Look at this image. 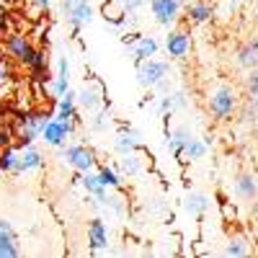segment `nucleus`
I'll return each instance as SVG.
<instances>
[{
	"mask_svg": "<svg viewBox=\"0 0 258 258\" xmlns=\"http://www.w3.org/2000/svg\"><path fill=\"white\" fill-rule=\"evenodd\" d=\"M137 39H140V34H135V31H129V34H124V36H121V44H126V47H132V44H135Z\"/></svg>",
	"mask_w": 258,
	"mask_h": 258,
	"instance_id": "obj_35",
	"label": "nucleus"
},
{
	"mask_svg": "<svg viewBox=\"0 0 258 258\" xmlns=\"http://www.w3.org/2000/svg\"><path fill=\"white\" fill-rule=\"evenodd\" d=\"M101 207H106V209H114L116 214H124V197H119V194H109L106 191V197L101 199Z\"/></svg>",
	"mask_w": 258,
	"mask_h": 258,
	"instance_id": "obj_29",
	"label": "nucleus"
},
{
	"mask_svg": "<svg viewBox=\"0 0 258 258\" xmlns=\"http://www.w3.org/2000/svg\"><path fill=\"white\" fill-rule=\"evenodd\" d=\"M98 176H101V181H103V186H106V188H111V191H121L124 181H121V176L116 173L114 168H109V165H98Z\"/></svg>",
	"mask_w": 258,
	"mask_h": 258,
	"instance_id": "obj_27",
	"label": "nucleus"
},
{
	"mask_svg": "<svg viewBox=\"0 0 258 258\" xmlns=\"http://www.w3.org/2000/svg\"><path fill=\"white\" fill-rule=\"evenodd\" d=\"M49 91H52V96H54V98H62L64 93L70 91V78H68V75H59V73H57V78H54V80L49 83Z\"/></svg>",
	"mask_w": 258,
	"mask_h": 258,
	"instance_id": "obj_28",
	"label": "nucleus"
},
{
	"mask_svg": "<svg viewBox=\"0 0 258 258\" xmlns=\"http://www.w3.org/2000/svg\"><path fill=\"white\" fill-rule=\"evenodd\" d=\"M245 88H248V96H250V98H253V96H258V73H253V75L248 78Z\"/></svg>",
	"mask_w": 258,
	"mask_h": 258,
	"instance_id": "obj_34",
	"label": "nucleus"
},
{
	"mask_svg": "<svg viewBox=\"0 0 258 258\" xmlns=\"http://www.w3.org/2000/svg\"><path fill=\"white\" fill-rule=\"evenodd\" d=\"M59 158L64 165H70L78 173H88V170L98 168V158L88 145H68V147H59Z\"/></svg>",
	"mask_w": 258,
	"mask_h": 258,
	"instance_id": "obj_2",
	"label": "nucleus"
},
{
	"mask_svg": "<svg viewBox=\"0 0 258 258\" xmlns=\"http://www.w3.org/2000/svg\"><path fill=\"white\" fill-rule=\"evenodd\" d=\"M165 135H168V150L173 153V158H178V160H181L183 147L194 140L191 129H188V126H176V129H170V132H165Z\"/></svg>",
	"mask_w": 258,
	"mask_h": 258,
	"instance_id": "obj_18",
	"label": "nucleus"
},
{
	"mask_svg": "<svg viewBox=\"0 0 258 258\" xmlns=\"http://www.w3.org/2000/svg\"><path fill=\"white\" fill-rule=\"evenodd\" d=\"M41 165H44V155H41L34 145L18 147V165H16V173H31V170H39Z\"/></svg>",
	"mask_w": 258,
	"mask_h": 258,
	"instance_id": "obj_14",
	"label": "nucleus"
},
{
	"mask_svg": "<svg viewBox=\"0 0 258 258\" xmlns=\"http://www.w3.org/2000/svg\"><path fill=\"white\" fill-rule=\"evenodd\" d=\"M75 101H78V106L83 111H101L103 103H106L101 83L98 80H88L80 91H75Z\"/></svg>",
	"mask_w": 258,
	"mask_h": 258,
	"instance_id": "obj_8",
	"label": "nucleus"
},
{
	"mask_svg": "<svg viewBox=\"0 0 258 258\" xmlns=\"http://www.w3.org/2000/svg\"><path fill=\"white\" fill-rule=\"evenodd\" d=\"M57 116L59 119H78V101H75V91H68L62 98H57Z\"/></svg>",
	"mask_w": 258,
	"mask_h": 258,
	"instance_id": "obj_23",
	"label": "nucleus"
},
{
	"mask_svg": "<svg viewBox=\"0 0 258 258\" xmlns=\"http://www.w3.org/2000/svg\"><path fill=\"white\" fill-rule=\"evenodd\" d=\"M235 194H238L240 199H245V202H253L258 197V181H255V176L240 173L238 178H235Z\"/></svg>",
	"mask_w": 258,
	"mask_h": 258,
	"instance_id": "obj_21",
	"label": "nucleus"
},
{
	"mask_svg": "<svg viewBox=\"0 0 258 258\" xmlns=\"http://www.w3.org/2000/svg\"><path fill=\"white\" fill-rule=\"evenodd\" d=\"M62 16L73 26V34H78L85 24L93 21V6L91 0H62Z\"/></svg>",
	"mask_w": 258,
	"mask_h": 258,
	"instance_id": "obj_3",
	"label": "nucleus"
},
{
	"mask_svg": "<svg viewBox=\"0 0 258 258\" xmlns=\"http://www.w3.org/2000/svg\"><path fill=\"white\" fill-rule=\"evenodd\" d=\"M227 3H230V6H238V3H240V0H227Z\"/></svg>",
	"mask_w": 258,
	"mask_h": 258,
	"instance_id": "obj_37",
	"label": "nucleus"
},
{
	"mask_svg": "<svg viewBox=\"0 0 258 258\" xmlns=\"http://www.w3.org/2000/svg\"><path fill=\"white\" fill-rule=\"evenodd\" d=\"M248 253H250V245H248V240L243 238V235H232V238H227L225 250H222V255H232V258H243Z\"/></svg>",
	"mask_w": 258,
	"mask_h": 258,
	"instance_id": "obj_25",
	"label": "nucleus"
},
{
	"mask_svg": "<svg viewBox=\"0 0 258 258\" xmlns=\"http://www.w3.org/2000/svg\"><path fill=\"white\" fill-rule=\"evenodd\" d=\"M212 3H214V0H212Z\"/></svg>",
	"mask_w": 258,
	"mask_h": 258,
	"instance_id": "obj_39",
	"label": "nucleus"
},
{
	"mask_svg": "<svg viewBox=\"0 0 258 258\" xmlns=\"http://www.w3.org/2000/svg\"><path fill=\"white\" fill-rule=\"evenodd\" d=\"M158 49H160V44H158V39H155V36H142V34H140V39L132 44L135 64H137V62H142V59L155 57V54H158Z\"/></svg>",
	"mask_w": 258,
	"mask_h": 258,
	"instance_id": "obj_20",
	"label": "nucleus"
},
{
	"mask_svg": "<svg viewBox=\"0 0 258 258\" xmlns=\"http://www.w3.org/2000/svg\"><path fill=\"white\" fill-rule=\"evenodd\" d=\"M119 168H121V173L124 176H140L142 170H145V163H142V158L137 155V150L135 153H126V155H121V163H119Z\"/></svg>",
	"mask_w": 258,
	"mask_h": 258,
	"instance_id": "obj_24",
	"label": "nucleus"
},
{
	"mask_svg": "<svg viewBox=\"0 0 258 258\" xmlns=\"http://www.w3.org/2000/svg\"><path fill=\"white\" fill-rule=\"evenodd\" d=\"M165 52H168V57H173V59H183L191 52V36H188V31H183V29L168 31V36H165Z\"/></svg>",
	"mask_w": 258,
	"mask_h": 258,
	"instance_id": "obj_11",
	"label": "nucleus"
},
{
	"mask_svg": "<svg viewBox=\"0 0 258 258\" xmlns=\"http://www.w3.org/2000/svg\"><path fill=\"white\" fill-rule=\"evenodd\" d=\"M170 103H173V111L176 109H186V106H188V101H186V93H170Z\"/></svg>",
	"mask_w": 258,
	"mask_h": 258,
	"instance_id": "obj_32",
	"label": "nucleus"
},
{
	"mask_svg": "<svg viewBox=\"0 0 258 258\" xmlns=\"http://www.w3.org/2000/svg\"><path fill=\"white\" fill-rule=\"evenodd\" d=\"M209 207H212V199H209V194H204V191H188L183 197V212L188 214V217H194V220H202L204 214L209 212Z\"/></svg>",
	"mask_w": 258,
	"mask_h": 258,
	"instance_id": "obj_13",
	"label": "nucleus"
},
{
	"mask_svg": "<svg viewBox=\"0 0 258 258\" xmlns=\"http://www.w3.org/2000/svg\"><path fill=\"white\" fill-rule=\"evenodd\" d=\"M21 245L16 238V230L11 227L8 220H0V258H18Z\"/></svg>",
	"mask_w": 258,
	"mask_h": 258,
	"instance_id": "obj_15",
	"label": "nucleus"
},
{
	"mask_svg": "<svg viewBox=\"0 0 258 258\" xmlns=\"http://www.w3.org/2000/svg\"><path fill=\"white\" fill-rule=\"evenodd\" d=\"M111 3H116L121 13H137L145 6V0H111Z\"/></svg>",
	"mask_w": 258,
	"mask_h": 258,
	"instance_id": "obj_30",
	"label": "nucleus"
},
{
	"mask_svg": "<svg viewBox=\"0 0 258 258\" xmlns=\"http://www.w3.org/2000/svg\"><path fill=\"white\" fill-rule=\"evenodd\" d=\"M6 52H8L11 59H16V62H21V64H26V68H29V62H31L36 47H34V41H31L29 36H24V34H11V36L6 39Z\"/></svg>",
	"mask_w": 258,
	"mask_h": 258,
	"instance_id": "obj_9",
	"label": "nucleus"
},
{
	"mask_svg": "<svg viewBox=\"0 0 258 258\" xmlns=\"http://www.w3.org/2000/svg\"><path fill=\"white\" fill-rule=\"evenodd\" d=\"M75 132V121L73 119H47L44 129H41V140H44L49 147H62L64 140H68L70 135Z\"/></svg>",
	"mask_w": 258,
	"mask_h": 258,
	"instance_id": "obj_6",
	"label": "nucleus"
},
{
	"mask_svg": "<svg viewBox=\"0 0 258 258\" xmlns=\"http://www.w3.org/2000/svg\"><path fill=\"white\" fill-rule=\"evenodd\" d=\"M78 181H80V186H83L85 191H88V197H96V199H98V204H101V199L106 197V191H109V188L103 186L101 176H98V168H96V170H88V173H80Z\"/></svg>",
	"mask_w": 258,
	"mask_h": 258,
	"instance_id": "obj_19",
	"label": "nucleus"
},
{
	"mask_svg": "<svg viewBox=\"0 0 258 258\" xmlns=\"http://www.w3.org/2000/svg\"><path fill=\"white\" fill-rule=\"evenodd\" d=\"M235 62H238L240 68H245V70H255L258 68V36L248 39L245 44L238 47V52H235Z\"/></svg>",
	"mask_w": 258,
	"mask_h": 258,
	"instance_id": "obj_17",
	"label": "nucleus"
},
{
	"mask_svg": "<svg viewBox=\"0 0 258 258\" xmlns=\"http://www.w3.org/2000/svg\"><path fill=\"white\" fill-rule=\"evenodd\" d=\"M36 3H39L41 8H49V6H52V0H36Z\"/></svg>",
	"mask_w": 258,
	"mask_h": 258,
	"instance_id": "obj_36",
	"label": "nucleus"
},
{
	"mask_svg": "<svg viewBox=\"0 0 258 258\" xmlns=\"http://www.w3.org/2000/svg\"><path fill=\"white\" fill-rule=\"evenodd\" d=\"M238 103H240L238 91H235L232 85H227V83L214 85V88L209 91V96H207V109H209V114H212L214 119H220V121L230 119L235 111H238Z\"/></svg>",
	"mask_w": 258,
	"mask_h": 258,
	"instance_id": "obj_1",
	"label": "nucleus"
},
{
	"mask_svg": "<svg viewBox=\"0 0 258 258\" xmlns=\"http://www.w3.org/2000/svg\"><path fill=\"white\" fill-rule=\"evenodd\" d=\"M13 78V68H11V62L6 59V57H0V88L8 83Z\"/></svg>",
	"mask_w": 258,
	"mask_h": 258,
	"instance_id": "obj_31",
	"label": "nucleus"
},
{
	"mask_svg": "<svg viewBox=\"0 0 258 258\" xmlns=\"http://www.w3.org/2000/svg\"><path fill=\"white\" fill-rule=\"evenodd\" d=\"M47 119H49L47 114L26 111L24 116L16 121V135H18V140H21V147H24V145H34V140L41 137V129H44Z\"/></svg>",
	"mask_w": 258,
	"mask_h": 258,
	"instance_id": "obj_4",
	"label": "nucleus"
},
{
	"mask_svg": "<svg viewBox=\"0 0 258 258\" xmlns=\"http://www.w3.org/2000/svg\"><path fill=\"white\" fill-rule=\"evenodd\" d=\"M168 73H170V64L163 62V59L150 57V59L137 62V80H140V85H145V88H155L160 80L168 78Z\"/></svg>",
	"mask_w": 258,
	"mask_h": 258,
	"instance_id": "obj_5",
	"label": "nucleus"
},
{
	"mask_svg": "<svg viewBox=\"0 0 258 258\" xmlns=\"http://www.w3.org/2000/svg\"><path fill=\"white\" fill-rule=\"evenodd\" d=\"M212 16H214V6L209 0H194V3L186 6V21L191 26L207 24V21H212Z\"/></svg>",
	"mask_w": 258,
	"mask_h": 258,
	"instance_id": "obj_16",
	"label": "nucleus"
},
{
	"mask_svg": "<svg viewBox=\"0 0 258 258\" xmlns=\"http://www.w3.org/2000/svg\"><path fill=\"white\" fill-rule=\"evenodd\" d=\"M207 153H209V140H197V137H194V140H191V142L183 147L181 160H183V163H191V160H202Z\"/></svg>",
	"mask_w": 258,
	"mask_h": 258,
	"instance_id": "obj_22",
	"label": "nucleus"
},
{
	"mask_svg": "<svg viewBox=\"0 0 258 258\" xmlns=\"http://www.w3.org/2000/svg\"><path fill=\"white\" fill-rule=\"evenodd\" d=\"M103 3H106V0H103Z\"/></svg>",
	"mask_w": 258,
	"mask_h": 258,
	"instance_id": "obj_38",
	"label": "nucleus"
},
{
	"mask_svg": "<svg viewBox=\"0 0 258 258\" xmlns=\"http://www.w3.org/2000/svg\"><path fill=\"white\" fill-rule=\"evenodd\" d=\"M16 165H18V150L13 145L0 150V173H16Z\"/></svg>",
	"mask_w": 258,
	"mask_h": 258,
	"instance_id": "obj_26",
	"label": "nucleus"
},
{
	"mask_svg": "<svg viewBox=\"0 0 258 258\" xmlns=\"http://www.w3.org/2000/svg\"><path fill=\"white\" fill-rule=\"evenodd\" d=\"M181 8H183V0H150V11H153L155 24L170 29L181 18Z\"/></svg>",
	"mask_w": 258,
	"mask_h": 258,
	"instance_id": "obj_7",
	"label": "nucleus"
},
{
	"mask_svg": "<svg viewBox=\"0 0 258 258\" xmlns=\"http://www.w3.org/2000/svg\"><path fill=\"white\" fill-rule=\"evenodd\" d=\"M140 145H142V132H140V129H135V126H129V124H124L119 129V135L114 140V150H116L119 155L135 153V150H140Z\"/></svg>",
	"mask_w": 258,
	"mask_h": 258,
	"instance_id": "obj_12",
	"label": "nucleus"
},
{
	"mask_svg": "<svg viewBox=\"0 0 258 258\" xmlns=\"http://www.w3.org/2000/svg\"><path fill=\"white\" fill-rule=\"evenodd\" d=\"M8 145H13V132L6 129V126H0V150L8 147Z\"/></svg>",
	"mask_w": 258,
	"mask_h": 258,
	"instance_id": "obj_33",
	"label": "nucleus"
},
{
	"mask_svg": "<svg viewBox=\"0 0 258 258\" xmlns=\"http://www.w3.org/2000/svg\"><path fill=\"white\" fill-rule=\"evenodd\" d=\"M88 250L93 255L109 250V230H106V222L101 217H93L88 222Z\"/></svg>",
	"mask_w": 258,
	"mask_h": 258,
	"instance_id": "obj_10",
	"label": "nucleus"
}]
</instances>
